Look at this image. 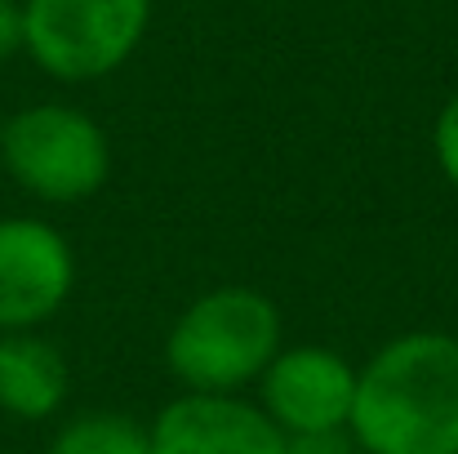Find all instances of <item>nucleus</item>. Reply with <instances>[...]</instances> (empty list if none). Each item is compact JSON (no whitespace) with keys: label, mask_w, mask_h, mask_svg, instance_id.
<instances>
[{"label":"nucleus","mask_w":458,"mask_h":454,"mask_svg":"<svg viewBox=\"0 0 458 454\" xmlns=\"http://www.w3.org/2000/svg\"><path fill=\"white\" fill-rule=\"evenodd\" d=\"M352 441L365 454H458V338L414 330L356 370Z\"/></svg>","instance_id":"nucleus-1"},{"label":"nucleus","mask_w":458,"mask_h":454,"mask_svg":"<svg viewBox=\"0 0 458 454\" xmlns=\"http://www.w3.org/2000/svg\"><path fill=\"white\" fill-rule=\"evenodd\" d=\"M281 352V312L250 286H218L182 307L165 361L187 392L236 397Z\"/></svg>","instance_id":"nucleus-2"},{"label":"nucleus","mask_w":458,"mask_h":454,"mask_svg":"<svg viewBox=\"0 0 458 454\" xmlns=\"http://www.w3.org/2000/svg\"><path fill=\"white\" fill-rule=\"evenodd\" d=\"M152 0H22V54L54 81L121 72L143 45Z\"/></svg>","instance_id":"nucleus-3"},{"label":"nucleus","mask_w":458,"mask_h":454,"mask_svg":"<svg viewBox=\"0 0 458 454\" xmlns=\"http://www.w3.org/2000/svg\"><path fill=\"white\" fill-rule=\"evenodd\" d=\"M0 160L9 178L49 205H72L107 183L112 148L94 116L67 103H36L0 125Z\"/></svg>","instance_id":"nucleus-4"},{"label":"nucleus","mask_w":458,"mask_h":454,"mask_svg":"<svg viewBox=\"0 0 458 454\" xmlns=\"http://www.w3.org/2000/svg\"><path fill=\"white\" fill-rule=\"evenodd\" d=\"M259 392H263V415L285 437L347 433L356 401V365L320 343L281 347L272 365L259 374Z\"/></svg>","instance_id":"nucleus-5"},{"label":"nucleus","mask_w":458,"mask_h":454,"mask_svg":"<svg viewBox=\"0 0 458 454\" xmlns=\"http://www.w3.org/2000/svg\"><path fill=\"white\" fill-rule=\"evenodd\" d=\"M76 286V254L45 218H0V334L36 330Z\"/></svg>","instance_id":"nucleus-6"},{"label":"nucleus","mask_w":458,"mask_h":454,"mask_svg":"<svg viewBox=\"0 0 458 454\" xmlns=\"http://www.w3.org/2000/svg\"><path fill=\"white\" fill-rule=\"evenodd\" d=\"M290 437L241 397L187 392L152 424V454H285Z\"/></svg>","instance_id":"nucleus-7"},{"label":"nucleus","mask_w":458,"mask_h":454,"mask_svg":"<svg viewBox=\"0 0 458 454\" xmlns=\"http://www.w3.org/2000/svg\"><path fill=\"white\" fill-rule=\"evenodd\" d=\"M67 383L72 370L49 338H40L36 330L0 334V410L9 419H54L67 401Z\"/></svg>","instance_id":"nucleus-8"},{"label":"nucleus","mask_w":458,"mask_h":454,"mask_svg":"<svg viewBox=\"0 0 458 454\" xmlns=\"http://www.w3.org/2000/svg\"><path fill=\"white\" fill-rule=\"evenodd\" d=\"M49 454H152V428H139L125 415H81L63 424Z\"/></svg>","instance_id":"nucleus-9"},{"label":"nucleus","mask_w":458,"mask_h":454,"mask_svg":"<svg viewBox=\"0 0 458 454\" xmlns=\"http://www.w3.org/2000/svg\"><path fill=\"white\" fill-rule=\"evenodd\" d=\"M432 148H437V165H441V174L458 187V94L441 107V116H437Z\"/></svg>","instance_id":"nucleus-10"},{"label":"nucleus","mask_w":458,"mask_h":454,"mask_svg":"<svg viewBox=\"0 0 458 454\" xmlns=\"http://www.w3.org/2000/svg\"><path fill=\"white\" fill-rule=\"evenodd\" d=\"M22 54V0H0V63Z\"/></svg>","instance_id":"nucleus-11"},{"label":"nucleus","mask_w":458,"mask_h":454,"mask_svg":"<svg viewBox=\"0 0 458 454\" xmlns=\"http://www.w3.org/2000/svg\"><path fill=\"white\" fill-rule=\"evenodd\" d=\"M285 454H360V446L347 441V433H325V437H290Z\"/></svg>","instance_id":"nucleus-12"}]
</instances>
